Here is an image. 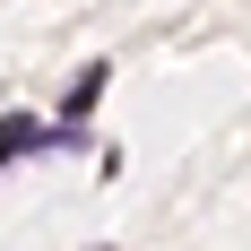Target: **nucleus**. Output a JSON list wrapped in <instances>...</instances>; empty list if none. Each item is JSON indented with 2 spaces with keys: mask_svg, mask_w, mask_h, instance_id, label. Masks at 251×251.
<instances>
[{
  "mask_svg": "<svg viewBox=\"0 0 251 251\" xmlns=\"http://www.w3.org/2000/svg\"><path fill=\"white\" fill-rule=\"evenodd\" d=\"M18 148H52V130L35 122V113H9V122H0V165H9Z\"/></svg>",
  "mask_w": 251,
  "mask_h": 251,
  "instance_id": "f257e3e1",
  "label": "nucleus"
},
{
  "mask_svg": "<svg viewBox=\"0 0 251 251\" xmlns=\"http://www.w3.org/2000/svg\"><path fill=\"white\" fill-rule=\"evenodd\" d=\"M96 96H104V61H87V70L70 78V104H61V113L78 122V113H96Z\"/></svg>",
  "mask_w": 251,
  "mask_h": 251,
  "instance_id": "f03ea898",
  "label": "nucleus"
}]
</instances>
